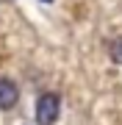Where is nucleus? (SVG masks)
<instances>
[{
	"label": "nucleus",
	"instance_id": "f257e3e1",
	"mask_svg": "<svg viewBox=\"0 0 122 125\" xmlns=\"http://www.w3.org/2000/svg\"><path fill=\"white\" fill-rule=\"evenodd\" d=\"M58 111H61L58 94H53V92L42 94V97L36 100V125H56Z\"/></svg>",
	"mask_w": 122,
	"mask_h": 125
},
{
	"label": "nucleus",
	"instance_id": "f03ea898",
	"mask_svg": "<svg viewBox=\"0 0 122 125\" xmlns=\"http://www.w3.org/2000/svg\"><path fill=\"white\" fill-rule=\"evenodd\" d=\"M17 100H19L17 83H14L11 78H0V108H3V111H9V108L17 106Z\"/></svg>",
	"mask_w": 122,
	"mask_h": 125
},
{
	"label": "nucleus",
	"instance_id": "7ed1b4c3",
	"mask_svg": "<svg viewBox=\"0 0 122 125\" xmlns=\"http://www.w3.org/2000/svg\"><path fill=\"white\" fill-rule=\"evenodd\" d=\"M108 56H111V61H114V64H122V36H117V39L111 42Z\"/></svg>",
	"mask_w": 122,
	"mask_h": 125
},
{
	"label": "nucleus",
	"instance_id": "20e7f679",
	"mask_svg": "<svg viewBox=\"0 0 122 125\" xmlns=\"http://www.w3.org/2000/svg\"><path fill=\"white\" fill-rule=\"evenodd\" d=\"M45 3H53V0H45Z\"/></svg>",
	"mask_w": 122,
	"mask_h": 125
}]
</instances>
